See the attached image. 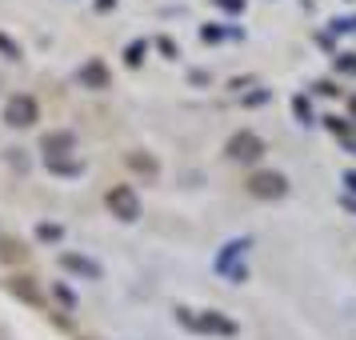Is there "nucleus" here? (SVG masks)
I'll use <instances>...</instances> for the list:
<instances>
[{
	"label": "nucleus",
	"mask_w": 356,
	"mask_h": 340,
	"mask_svg": "<svg viewBox=\"0 0 356 340\" xmlns=\"http://www.w3.org/2000/svg\"><path fill=\"white\" fill-rule=\"evenodd\" d=\"M177 321L184 324V328H193V332H212V337H236V321L232 316H225V312H212V308H204V312H188V308H177Z\"/></svg>",
	"instance_id": "obj_1"
},
{
	"label": "nucleus",
	"mask_w": 356,
	"mask_h": 340,
	"mask_svg": "<svg viewBox=\"0 0 356 340\" xmlns=\"http://www.w3.org/2000/svg\"><path fill=\"white\" fill-rule=\"evenodd\" d=\"M244 184H248V193L257 196V200H280V196H289V177L276 172V168H260Z\"/></svg>",
	"instance_id": "obj_2"
},
{
	"label": "nucleus",
	"mask_w": 356,
	"mask_h": 340,
	"mask_svg": "<svg viewBox=\"0 0 356 340\" xmlns=\"http://www.w3.org/2000/svg\"><path fill=\"white\" fill-rule=\"evenodd\" d=\"M36 120H40V104H36V97L17 92V97L4 100V124H13V129H33Z\"/></svg>",
	"instance_id": "obj_3"
},
{
	"label": "nucleus",
	"mask_w": 356,
	"mask_h": 340,
	"mask_svg": "<svg viewBox=\"0 0 356 340\" xmlns=\"http://www.w3.org/2000/svg\"><path fill=\"white\" fill-rule=\"evenodd\" d=\"M225 152H228V161H236V164H257L264 156V140L257 132H236V136H228Z\"/></svg>",
	"instance_id": "obj_4"
},
{
	"label": "nucleus",
	"mask_w": 356,
	"mask_h": 340,
	"mask_svg": "<svg viewBox=\"0 0 356 340\" xmlns=\"http://www.w3.org/2000/svg\"><path fill=\"white\" fill-rule=\"evenodd\" d=\"M104 204H108V212H113L116 220H136L140 216V200L132 193V184H113L108 196H104Z\"/></svg>",
	"instance_id": "obj_5"
},
{
	"label": "nucleus",
	"mask_w": 356,
	"mask_h": 340,
	"mask_svg": "<svg viewBox=\"0 0 356 340\" xmlns=\"http://www.w3.org/2000/svg\"><path fill=\"white\" fill-rule=\"evenodd\" d=\"M4 284H8V292H13V296H20L24 305H33V308L44 305V296H40V289H36V280H33V276H8Z\"/></svg>",
	"instance_id": "obj_6"
},
{
	"label": "nucleus",
	"mask_w": 356,
	"mask_h": 340,
	"mask_svg": "<svg viewBox=\"0 0 356 340\" xmlns=\"http://www.w3.org/2000/svg\"><path fill=\"white\" fill-rule=\"evenodd\" d=\"M76 148V136L68 129H60V132H49L44 140H40V152H44V161H52V156H65V152H72Z\"/></svg>",
	"instance_id": "obj_7"
},
{
	"label": "nucleus",
	"mask_w": 356,
	"mask_h": 340,
	"mask_svg": "<svg viewBox=\"0 0 356 340\" xmlns=\"http://www.w3.org/2000/svg\"><path fill=\"white\" fill-rule=\"evenodd\" d=\"M60 268L84 276V280H100V264L88 260V257H81V252H60Z\"/></svg>",
	"instance_id": "obj_8"
},
{
	"label": "nucleus",
	"mask_w": 356,
	"mask_h": 340,
	"mask_svg": "<svg viewBox=\"0 0 356 340\" xmlns=\"http://www.w3.org/2000/svg\"><path fill=\"white\" fill-rule=\"evenodd\" d=\"M81 84H84V88H92V92H100V88H108V84H113V72H108L104 60H88V65L81 68Z\"/></svg>",
	"instance_id": "obj_9"
},
{
	"label": "nucleus",
	"mask_w": 356,
	"mask_h": 340,
	"mask_svg": "<svg viewBox=\"0 0 356 340\" xmlns=\"http://www.w3.org/2000/svg\"><path fill=\"white\" fill-rule=\"evenodd\" d=\"M252 248V241L248 236H241V241H228L225 248H220V257H216V273H228V268H236L241 264V257Z\"/></svg>",
	"instance_id": "obj_10"
},
{
	"label": "nucleus",
	"mask_w": 356,
	"mask_h": 340,
	"mask_svg": "<svg viewBox=\"0 0 356 340\" xmlns=\"http://www.w3.org/2000/svg\"><path fill=\"white\" fill-rule=\"evenodd\" d=\"M124 164H129V168L136 172V177H156V172H161V164H156V156H152V152H145V148H136V152H129V156H124Z\"/></svg>",
	"instance_id": "obj_11"
},
{
	"label": "nucleus",
	"mask_w": 356,
	"mask_h": 340,
	"mask_svg": "<svg viewBox=\"0 0 356 340\" xmlns=\"http://www.w3.org/2000/svg\"><path fill=\"white\" fill-rule=\"evenodd\" d=\"M20 260H29L24 241H17V236H0V264H20Z\"/></svg>",
	"instance_id": "obj_12"
},
{
	"label": "nucleus",
	"mask_w": 356,
	"mask_h": 340,
	"mask_svg": "<svg viewBox=\"0 0 356 340\" xmlns=\"http://www.w3.org/2000/svg\"><path fill=\"white\" fill-rule=\"evenodd\" d=\"M44 164H49L52 177H81V172H84V164L72 161V156H68V161H65V156H52V161H44Z\"/></svg>",
	"instance_id": "obj_13"
},
{
	"label": "nucleus",
	"mask_w": 356,
	"mask_h": 340,
	"mask_svg": "<svg viewBox=\"0 0 356 340\" xmlns=\"http://www.w3.org/2000/svg\"><path fill=\"white\" fill-rule=\"evenodd\" d=\"M145 49H148L145 40H132L129 49H124V65H129V68H140V65H145Z\"/></svg>",
	"instance_id": "obj_14"
},
{
	"label": "nucleus",
	"mask_w": 356,
	"mask_h": 340,
	"mask_svg": "<svg viewBox=\"0 0 356 340\" xmlns=\"http://www.w3.org/2000/svg\"><path fill=\"white\" fill-rule=\"evenodd\" d=\"M0 52H4L8 60H20V56H24V52H20V44H17V40H13V36H4V33H0Z\"/></svg>",
	"instance_id": "obj_15"
},
{
	"label": "nucleus",
	"mask_w": 356,
	"mask_h": 340,
	"mask_svg": "<svg viewBox=\"0 0 356 340\" xmlns=\"http://www.w3.org/2000/svg\"><path fill=\"white\" fill-rule=\"evenodd\" d=\"M228 29H220V24H209V29H200V40L204 44H216V40H225Z\"/></svg>",
	"instance_id": "obj_16"
},
{
	"label": "nucleus",
	"mask_w": 356,
	"mask_h": 340,
	"mask_svg": "<svg viewBox=\"0 0 356 340\" xmlns=\"http://www.w3.org/2000/svg\"><path fill=\"white\" fill-rule=\"evenodd\" d=\"M52 292H56V300H60V305H65V308H76V292L68 289V284H56V289H52Z\"/></svg>",
	"instance_id": "obj_17"
},
{
	"label": "nucleus",
	"mask_w": 356,
	"mask_h": 340,
	"mask_svg": "<svg viewBox=\"0 0 356 340\" xmlns=\"http://www.w3.org/2000/svg\"><path fill=\"white\" fill-rule=\"evenodd\" d=\"M156 49H161L164 60H177V40H172V36H161V40H156Z\"/></svg>",
	"instance_id": "obj_18"
},
{
	"label": "nucleus",
	"mask_w": 356,
	"mask_h": 340,
	"mask_svg": "<svg viewBox=\"0 0 356 340\" xmlns=\"http://www.w3.org/2000/svg\"><path fill=\"white\" fill-rule=\"evenodd\" d=\"M324 129H332L337 136H344V140H348V124H344L340 116H324Z\"/></svg>",
	"instance_id": "obj_19"
},
{
	"label": "nucleus",
	"mask_w": 356,
	"mask_h": 340,
	"mask_svg": "<svg viewBox=\"0 0 356 340\" xmlns=\"http://www.w3.org/2000/svg\"><path fill=\"white\" fill-rule=\"evenodd\" d=\"M332 33H356V17H337L332 20Z\"/></svg>",
	"instance_id": "obj_20"
},
{
	"label": "nucleus",
	"mask_w": 356,
	"mask_h": 340,
	"mask_svg": "<svg viewBox=\"0 0 356 340\" xmlns=\"http://www.w3.org/2000/svg\"><path fill=\"white\" fill-rule=\"evenodd\" d=\"M337 68H340V72H356V52H340Z\"/></svg>",
	"instance_id": "obj_21"
},
{
	"label": "nucleus",
	"mask_w": 356,
	"mask_h": 340,
	"mask_svg": "<svg viewBox=\"0 0 356 340\" xmlns=\"http://www.w3.org/2000/svg\"><path fill=\"white\" fill-rule=\"evenodd\" d=\"M312 92H316V97H337L340 88L332 81H316V84H312Z\"/></svg>",
	"instance_id": "obj_22"
},
{
	"label": "nucleus",
	"mask_w": 356,
	"mask_h": 340,
	"mask_svg": "<svg viewBox=\"0 0 356 340\" xmlns=\"http://www.w3.org/2000/svg\"><path fill=\"white\" fill-rule=\"evenodd\" d=\"M212 4H216V8H225V13H232V17L244 13V0H212Z\"/></svg>",
	"instance_id": "obj_23"
},
{
	"label": "nucleus",
	"mask_w": 356,
	"mask_h": 340,
	"mask_svg": "<svg viewBox=\"0 0 356 340\" xmlns=\"http://www.w3.org/2000/svg\"><path fill=\"white\" fill-rule=\"evenodd\" d=\"M36 236H40V241H60V228L56 225H40L36 228Z\"/></svg>",
	"instance_id": "obj_24"
},
{
	"label": "nucleus",
	"mask_w": 356,
	"mask_h": 340,
	"mask_svg": "<svg viewBox=\"0 0 356 340\" xmlns=\"http://www.w3.org/2000/svg\"><path fill=\"white\" fill-rule=\"evenodd\" d=\"M244 104H268V88H260L252 97H244Z\"/></svg>",
	"instance_id": "obj_25"
},
{
	"label": "nucleus",
	"mask_w": 356,
	"mask_h": 340,
	"mask_svg": "<svg viewBox=\"0 0 356 340\" xmlns=\"http://www.w3.org/2000/svg\"><path fill=\"white\" fill-rule=\"evenodd\" d=\"M292 108H296V113L305 116V124H312V120H308V100H305V97H296V100H292Z\"/></svg>",
	"instance_id": "obj_26"
},
{
	"label": "nucleus",
	"mask_w": 356,
	"mask_h": 340,
	"mask_svg": "<svg viewBox=\"0 0 356 340\" xmlns=\"http://www.w3.org/2000/svg\"><path fill=\"white\" fill-rule=\"evenodd\" d=\"M92 4H97V13H113L116 8V0H92Z\"/></svg>",
	"instance_id": "obj_27"
},
{
	"label": "nucleus",
	"mask_w": 356,
	"mask_h": 340,
	"mask_svg": "<svg viewBox=\"0 0 356 340\" xmlns=\"http://www.w3.org/2000/svg\"><path fill=\"white\" fill-rule=\"evenodd\" d=\"M344 184H348V193H356V168H348V172H344Z\"/></svg>",
	"instance_id": "obj_28"
},
{
	"label": "nucleus",
	"mask_w": 356,
	"mask_h": 340,
	"mask_svg": "<svg viewBox=\"0 0 356 340\" xmlns=\"http://www.w3.org/2000/svg\"><path fill=\"white\" fill-rule=\"evenodd\" d=\"M340 204H344V209H348V212H356V200H353V196H344Z\"/></svg>",
	"instance_id": "obj_29"
},
{
	"label": "nucleus",
	"mask_w": 356,
	"mask_h": 340,
	"mask_svg": "<svg viewBox=\"0 0 356 340\" xmlns=\"http://www.w3.org/2000/svg\"><path fill=\"white\" fill-rule=\"evenodd\" d=\"M348 108H353V116H356V97H353V100H348Z\"/></svg>",
	"instance_id": "obj_30"
}]
</instances>
